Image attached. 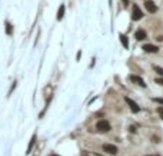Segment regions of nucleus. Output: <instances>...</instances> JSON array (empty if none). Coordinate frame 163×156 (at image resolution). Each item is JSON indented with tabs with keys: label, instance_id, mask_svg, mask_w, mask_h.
Returning <instances> with one entry per match:
<instances>
[{
	"label": "nucleus",
	"instance_id": "obj_1",
	"mask_svg": "<svg viewBox=\"0 0 163 156\" xmlns=\"http://www.w3.org/2000/svg\"><path fill=\"white\" fill-rule=\"evenodd\" d=\"M96 129L99 130V132H109V130H110V125H109V122H106V120H99V122L96 123Z\"/></svg>",
	"mask_w": 163,
	"mask_h": 156
},
{
	"label": "nucleus",
	"instance_id": "obj_2",
	"mask_svg": "<svg viewBox=\"0 0 163 156\" xmlns=\"http://www.w3.org/2000/svg\"><path fill=\"white\" fill-rule=\"evenodd\" d=\"M125 100H126V103L130 106V109H132V112H133V113H137V112L140 110V108L137 106V103L134 100H132L130 97H125Z\"/></svg>",
	"mask_w": 163,
	"mask_h": 156
},
{
	"label": "nucleus",
	"instance_id": "obj_3",
	"mask_svg": "<svg viewBox=\"0 0 163 156\" xmlns=\"http://www.w3.org/2000/svg\"><path fill=\"white\" fill-rule=\"evenodd\" d=\"M142 10L140 9H139V6H136V4H134L133 6V10H132V19H133V20H139V19H142Z\"/></svg>",
	"mask_w": 163,
	"mask_h": 156
},
{
	"label": "nucleus",
	"instance_id": "obj_4",
	"mask_svg": "<svg viewBox=\"0 0 163 156\" xmlns=\"http://www.w3.org/2000/svg\"><path fill=\"white\" fill-rule=\"evenodd\" d=\"M145 6H146V9H148V11H150V13H155V11L157 10L155 2H152V0H145Z\"/></svg>",
	"mask_w": 163,
	"mask_h": 156
},
{
	"label": "nucleus",
	"instance_id": "obj_5",
	"mask_svg": "<svg viewBox=\"0 0 163 156\" xmlns=\"http://www.w3.org/2000/svg\"><path fill=\"white\" fill-rule=\"evenodd\" d=\"M103 150L104 152H108V153H110V155H116L117 153V148H116L115 145H103Z\"/></svg>",
	"mask_w": 163,
	"mask_h": 156
},
{
	"label": "nucleus",
	"instance_id": "obj_6",
	"mask_svg": "<svg viewBox=\"0 0 163 156\" xmlns=\"http://www.w3.org/2000/svg\"><path fill=\"white\" fill-rule=\"evenodd\" d=\"M130 80H132V82H134L136 85L142 86V87H146V83L143 82V79L139 78V76H130Z\"/></svg>",
	"mask_w": 163,
	"mask_h": 156
},
{
	"label": "nucleus",
	"instance_id": "obj_7",
	"mask_svg": "<svg viewBox=\"0 0 163 156\" xmlns=\"http://www.w3.org/2000/svg\"><path fill=\"white\" fill-rule=\"evenodd\" d=\"M143 50L148 52V53H156L159 49L156 47V46H153V45H145V46H143Z\"/></svg>",
	"mask_w": 163,
	"mask_h": 156
},
{
	"label": "nucleus",
	"instance_id": "obj_8",
	"mask_svg": "<svg viewBox=\"0 0 163 156\" xmlns=\"http://www.w3.org/2000/svg\"><path fill=\"white\" fill-rule=\"evenodd\" d=\"M136 39L137 40H143V39H146V32L145 30H142V29H139L136 32Z\"/></svg>",
	"mask_w": 163,
	"mask_h": 156
},
{
	"label": "nucleus",
	"instance_id": "obj_9",
	"mask_svg": "<svg viewBox=\"0 0 163 156\" xmlns=\"http://www.w3.org/2000/svg\"><path fill=\"white\" fill-rule=\"evenodd\" d=\"M64 16V4H60L59 10H57V20H62Z\"/></svg>",
	"mask_w": 163,
	"mask_h": 156
},
{
	"label": "nucleus",
	"instance_id": "obj_10",
	"mask_svg": "<svg viewBox=\"0 0 163 156\" xmlns=\"http://www.w3.org/2000/svg\"><path fill=\"white\" fill-rule=\"evenodd\" d=\"M119 37H120V42H122L123 47H125V49H127V47H129V40H127V37L125 36V34H120Z\"/></svg>",
	"mask_w": 163,
	"mask_h": 156
},
{
	"label": "nucleus",
	"instance_id": "obj_11",
	"mask_svg": "<svg viewBox=\"0 0 163 156\" xmlns=\"http://www.w3.org/2000/svg\"><path fill=\"white\" fill-rule=\"evenodd\" d=\"M34 140H36V136H33L32 138V140H30V143H29V148H27V153L32 150V148H33V143H34Z\"/></svg>",
	"mask_w": 163,
	"mask_h": 156
},
{
	"label": "nucleus",
	"instance_id": "obj_12",
	"mask_svg": "<svg viewBox=\"0 0 163 156\" xmlns=\"http://www.w3.org/2000/svg\"><path fill=\"white\" fill-rule=\"evenodd\" d=\"M11 30H13V29H11V25H10V23H6V33L11 34Z\"/></svg>",
	"mask_w": 163,
	"mask_h": 156
},
{
	"label": "nucleus",
	"instance_id": "obj_13",
	"mask_svg": "<svg viewBox=\"0 0 163 156\" xmlns=\"http://www.w3.org/2000/svg\"><path fill=\"white\" fill-rule=\"evenodd\" d=\"M155 70L157 72V73H159V74H162V76H163V69H162V67H159V66H155Z\"/></svg>",
	"mask_w": 163,
	"mask_h": 156
},
{
	"label": "nucleus",
	"instance_id": "obj_14",
	"mask_svg": "<svg viewBox=\"0 0 163 156\" xmlns=\"http://www.w3.org/2000/svg\"><path fill=\"white\" fill-rule=\"evenodd\" d=\"M156 83H157V85H160V86H163V79H162V78L156 79Z\"/></svg>",
	"mask_w": 163,
	"mask_h": 156
},
{
	"label": "nucleus",
	"instance_id": "obj_15",
	"mask_svg": "<svg viewBox=\"0 0 163 156\" xmlns=\"http://www.w3.org/2000/svg\"><path fill=\"white\" fill-rule=\"evenodd\" d=\"M157 113H159V115L163 118V108H159V109H157Z\"/></svg>",
	"mask_w": 163,
	"mask_h": 156
},
{
	"label": "nucleus",
	"instance_id": "obj_16",
	"mask_svg": "<svg viewBox=\"0 0 163 156\" xmlns=\"http://www.w3.org/2000/svg\"><path fill=\"white\" fill-rule=\"evenodd\" d=\"M155 102H157V103H163V99H160V97H156Z\"/></svg>",
	"mask_w": 163,
	"mask_h": 156
},
{
	"label": "nucleus",
	"instance_id": "obj_17",
	"mask_svg": "<svg viewBox=\"0 0 163 156\" xmlns=\"http://www.w3.org/2000/svg\"><path fill=\"white\" fill-rule=\"evenodd\" d=\"M157 40H159V42H163V36H159V37H157Z\"/></svg>",
	"mask_w": 163,
	"mask_h": 156
},
{
	"label": "nucleus",
	"instance_id": "obj_18",
	"mask_svg": "<svg viewBox=\"0 0 163 156\" xmlns=\"http://www.w3.org/2000/svg\"><path fill=\"white\" fill-rule=\"evenodd\" d=\"M82 156H89V155H87L86 152H82Z\"/></svg>",
	"mask_w": 163,
	"mask_h": 156
},
{
	"label": "nucleus",
	"instance_id": "obj_19",
	"mask_svg": "<svg viewBox=\"0 0 163 156\" xmlns=\"http://www.w3.org/2000/svg\"><path fill=\"white\" fill-rule=\"evenodd\" d=\"M123 2H125V3H126V4H127V3H129V0H123Z\"/></svg>",
	"mask_w": 163,
	"mask_h": 156
},
{
	"label": "nucleus",
	"instance_id": "obj_20",
	"mask_svg": "<svg viewBox=\"0 0 163 156\" xmlns=\"http://www.w3.org/2000/svg\"><path fill=\"white\" fill-rule=\"evenodd\" d=\"M148 156H157V155H148Z\"/></svg>",
	"mask_w": 163,
	"mask_h": 156
},
{
	"label": "nucleus",
	"instance_id": "obj_21",
	"mask_svg": "<svg viewBox=\"0 0 163 156\" xmlns=\"http://www.w3.org/2000/svg\"><path fill=\"white\" fill-rule=\"evenodd\" d=\"M53 156H56V155H53Z\"/></svg>",
	"mask_w": 163,
	"mask_h": 156
}]
</instances>
